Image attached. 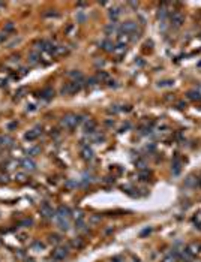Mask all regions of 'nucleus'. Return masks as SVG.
I'll return each instance as SVG.
<instances>
[{
    "label": "nucleus",
    "mask_w": 201,
    "mask_h": 262,
    "mask_svg": "<svg viewBox=\"0 0 201 262\" xmlns=\"http://www.w3.org/2000/svg\"><path fill=\"white\" fill-rule=\"evenodd\" d=\"M83 120V117L77 115V114H66L63 119H62V126L66 127V129H75Z\"/></svg>",
    "instance_id": "nucleus-1"
},
{
    "label": "nucleus",
    "mask_w": 201,
    "mask_h": 262,
    "mask_svg": "<svg viewBox=\"0 0 201 262\" xmlns=\"http://www.w3.org/2000/svg\"><path fill=\"white\" fill-rule=\"evenodd\" d=\"M83 87V83H77V81H69L66 84L62 86V93L63 94H75L78 93Z\"/></svg>",
    "instance_id": "nucleus-2"
},
{
    "label": "nucleus",
    "mask_w": 201,
    "mask_h": 262,
    "mask_svg": "<svg viewBox=\"0 0 201 262\" xmlns=\"http://www.w3.org/2000/svg\"><path fill=\"white\" fill-rule=\"evenodd\" d=\"M120 32L125 33V35H128L129 37H131L132 35L138 33L140 30H138V26H137L135 21H126V23H123V24L120 26Z\"/></svg>",
    "instance_id": "nucleus-3"
},
{
    "label": "nucleus",
    "mask_w": 201,
    "mask_h": 262,
    "mask_svg": "<svg viewBox=\"0 0 201 262\" xmlns=\"http://www.w3.org/2000/svg\"><path fill=\"white\" fill-rule=\"evenodd\" d=\"M69 255V249L66 247V246H59V247H56L54 250H53V259L54 261H63L66 256Z\"/></svg>",
    "instance_id": "nucleus-4"
},
{
    "label": "nucleus",
    "mask_w": 201,
    "mask_h": 262,
    "mask_svg": "<svg viewBox=\"0 0 201 262\" xmlns=\"http://www.w3.org/2000/svg\"><path fill=\"white\" fill-rule=\"evenodd\" d=\"M170 21H171L173 27H182L183 23H185V15L182 12H179V11H174L170 15Z\"/></svg>",
    "instance_id": "nucleus-5"
},
{
    "label": "nucleus",
    "mask_w": 201,
    "mask_h": 262,
    "mask_svg": "<svg viewBox=\"0 0 201 262\" xmlns=\"http://www.w3.org/2000/svg\"><path fill=\"white\" fill-rule=\"evenodd\" d=\"M41 214L44 216V217H47V219H53V217H56V211L48 204H44L42 207H41Z\"/></svg>",
    "instance_id": "nucleus-6"
},
{
    "label": "nucleus",
    "mask_w": 201,
    "mask_h": 262,
    "mask_svg": "<svg viewBox=\"0 0 201 262\" xmlns=\"http://www.w3.org/2000/svg\"><path fill=\"white\" fill-rule=\"evenodd\" d=\"M41 129L39 127H35V129H32V130H29V132H26V135H24V138H26V141H35L38 140V136L41 135Z\"/></svg>",
    "instance_id": "nucleus-7"
},
{
    "label": "nucleus",
    "mask_w": 201,
    "mask_h": 262,
    "mask_svg": "<svg viewBox=\"0 0 201 262\" xmlns=\"http://www.w3.org/2000/svg\"><path fill=\"white\" fill-rule=\"evenodd\" d=\"M56 217H62V219H69L71 217V210L68 207H59L56 211Z\"/></svg>",
    "instance_id": "nucleus-8"
},
{
    "label": "nucleus",
    "mask_w": 201,
    "mask_h": 262,
    "mask_svg": "<svg viewBox=\"0 0 201 262\" xmlns=\"http://www.w3.org/2000/svg\"><path fill=\"white\" fill-rule=\"evenodd\" d=\"M21 165H23V168H24L26 171H35V169H36V163H35L32 159H24V160L21 162Z\"/></svg>",
    "instance_id": "nucleus-9"
},
{
    "label": "nucleus",
    "mask_w": 201,
    "mask_h": 262,
    "mask_svg": "<svg viewBox=\"0 0 201 262\" xmlns=\"http://www.w3.org/2000/svg\"><path fill=\"white\" fill-rule=\"evenodd\" d=\"M81 157H83L84 160H92V159H93V150H92L89 145H87V147H83V150H81Z\"/></svg>",
    "instance_id": "nucleus-10"
},
{
    "label": "nucleus",
    "mask_w": 201,
    "mask_h": 262,
    "mask_svg": "<svg viewBox=\"0 0 201 262\" xmlns=\"http://www.w3.org/2000/svg\"><path fill=\"white\" fill-rule=\"evenodd\" d=\"M68 76H71V78H72V81H77V83H83V81H84L83 73H81V72H78V70H71V72L68 73Z\"/></svg>",
    "instance_id": "nucleus-11"
},
{
    "label": "nucleus",
    "mask_w": 201,
    "mask_h": 262,
    "mask_svg": "<svg viewBox=\"0 0 201 262\" xmlns=\"http://www.w3.org/2000/svg\"><path fill=\"white\" fill-rule=\"evenodd\" d=\"M84 130H86V133H95L96 132V122H93V120H89V122H86V124H84Z\"/></svg>",
    "instance_id": "nucleus-12"
},
{
    "label": "nucleus",
    "mask_w": 201,
    "mask_h": 262,
    "mask_svg": "<svg viewBox=\"0 0 201 262\" xmlns=\"http://www.w3.org/2000/svg\"><path fill=\"white\" fill-rule=\"evenodd\" d=\"M53 96H54V90H53V88H50V87L44 88V90L41 91V97H44L45 101H50Z\"/></svg>",
    "instance_id": "nucleus-13"
},
{
    "label": "nucleus",
    "mask_w": 201,
    "mask_h": 262,
    "mask_svg": "<svg viewBox=\"0 0 201 262\" xmlns=\"http://www.w3.org/2000/svg\"><path fill=\"white\" fill-rule=\"evenodd\" d=\"M101 47H102V50H105V51H108V52H114V48H116V45L111 42V41H104L102 44H101Z\"/></svg>",
    "instance_id": "nucleus-14"
},
{
    "label": "nucleus",
    "mask_w": 201,
    "mask_h": 262,
    "mask_svg": "<svg viewBox=\"0 0 201 262\" xmlns=\"http://www.w3.org/2000/svg\"><path fill=\"white\" fill-rule=\"evenodd\" d=\"M39 62H41V52L33 51L30 54V57H29V63L30 65H38Z\"/></svg>",
    "instance_id": "nucleus-15"
},
{
    "label": "nucleus",
    "mask_w": 201,
    "mask_h": 262,
    "mask_svg": "<svg viewBox=\"0 0 201 262\" xmlns=\"http://www.w3.org/2000/svg\"><path fill=\"white\" fill-rule=\"evenodd\" d=\"M180 165H182V163H180V159H179V156H176L174 157V160H173V172L176 175L180 172V168H182Z\"/></svg>",
    "instance_id": "nucleus-16"
},
{
    "label": "nucleus",
    "mask_w": 201,
    "mask_h": 262,
    "mask_svg": "<svg viewBox=\"0 0 201 262\" xmlns=\"http://www.w3.org/2000/svg\"><path fill=\"white\" fill-rule=\"evenodd\" d=\"M57 223H59V226H60L62 231H68V229H69V222H68V219L57 217Z\"/></svg>",
    "instance_id": "nucleus-17"
},
{
    "label": "nucleus",
    "mask_w": 201,
    "mask_h": 262,
    "mask_svg": "<svg viewBox=\"0 0 201 262\" xmlns=\"http://www.w3.org/2000/svg\"><path fill=\"white\" fill-rule=\"evenodd\" d=\"M96 80H98V81H101V83H104V81H108V80H110V76H108V73H107V72L101 70V72H98Z\"/></svg>",
    "instance_id": "nucleus-18"
},
{
    "label": "nucleus",
    "mask_w": 201,
    "mask_h": 262,
    "mask_svg": "<svg viewBox=\"0 0 201 262\" xmlns=\"http://www.w3.org/2000/svg\"><path fill=\"white\" fill-rule=\"evenodd\" d=\"M179 261H180V258H179L176 253H174V255H173V253H171V255H168V256L164 259V262H179Z\"/></svg>",
    "instance_id": "nucleus-19"
},
{
    "label": "nucleus",
    "mask_w": 201,
    "mask_h": 262,
    "mask_svg": "<svg viewBox=\"0 0 201 262\" xmlns=\"http://www.w3.org/2000/svg\"><path fill=\"white\" fill-rule=\"evenodd\" d=\"M60 240H62V238H60L59 235H56V234H53V235H50V237H48V241H50L51 244H59V243H60Z\"/></svg>",
    "instance_id": "nucleus-20"
},
{
    "label": "nucleus",
    "mask_w": 201,
    "mask_h": 262,
    "mask_svg": "<svg viewBox=\"0 0 201 262\" xmlns=\"http://www.w3.org/2000/svg\"><path fill=\"white\" fill-rule=\"evenodd\" d=\"M119 15H120V9L119 8H114V9L110 11V18H113V19H116Z\"/></svg>",
    "instance_id": "nucleus-21"
},
{
    "label": "nucleus",
    "mask_w": 201,
    "mask_h": 262,
    "mask_svg": "<svg viewBox=\"0 0 201 262\" xmlns=\"http://www.w3.org/2000/svg\"><path fill=\"white\" fill-rule=\"evenodd\" d=\"M14 29H15V24H14V23H8V24L5 26V30H3V32L9 33V32H14Z\"/></svg>",
    "instance_id": "nucleus-22"
},
{
    "label": "nucleus",
    "mask_w": 201,
    "mask_h": 262,
    "mask_svg": "<svg viewBox=\"0 0 201 262\" xmlns=\"http://www.w3.org/2000/svg\"><path fill=\"white\" fill-rule=\"evenodd\" d=\"M33 223V220L32 219H24V220H21L20 222V226H30Z\"/></svg>",
    "instance_id": "nucleus-23"
},
{
    "label": "nucleus",
    "mask_w": 201,
    "mask_h": 262,
    "mask_svg": "<svg viewBox=\"0 0 201 262\" xmlns=\"http://www.w3.org/2000/svg\"><path fill=\"white\" fill-rule=\"evenodd\" d=\"M39 151H41V148H39V147H32V148H30V150H29L27 153H29L30 156H36Z\"/></svg>",
    "instance_id": "nucleus-24"
},
{
    "label": "nucleus",
    "mask_w": 201,
    "mask_h": 262,
    "mask_svg": "<svg viewBox=\"0 0 201 262\" xmlns=\"http://www.w3.org/2000/svg\"><path fill=\"white\" fill-rule=\"evenodd\" d=\"M33 249L39 252V250H42V249H44V244H42L41 241H35V243H33Z\"/></svg>",
    "instance_id": "nucleus-25"
},
{
    "label": "nucleus",
    "mask_w": 201,
    "mask_h": 262,
    "mask_svg": "<svg viewBox=\"0 0 201 262\" xmlns=\"http://www.w3.org/2000/svg\"><path fill=\"white\" fill-rule=\"evenodd\" d=\"M15 178H17V181H20V183H24V181H26V175L21 174V172L15 175Z\"/></svg>",
    "instance_id": "nucleus-26"
},
{
    "label": "nucleus",
    "mask_w": 201,
    "mask_h": 262,
    "mask_svg": "<svg viewBox=\"0 0 201 262\" xmlns=\"http://www.w3.org/2000/svg\"><path fill=\"white\" fill-rule=\"evenodd\" d=\"M71 244H72L74 247H77V249H80V247H83V241H81V240H74Z\"/></svg>",
    "instance_id": "nucleus-27"
},
{
    "label": "nucleus",
    "mask_w": 201,
    "mask_h": 262,
    "mask_svg": "<svg viewBox=\"0 0 201 262\" xmlns=\"http://www.w3.org/2000/svg\"><path fill=\"white\" fill-rule=\"evenodd\" d=\"M116 30H117V26H116L114 23H113V24H110V26L107 27V32H108V33H111V32H116Z\"/></svg>",
    "instance_id": "nucleus-28"
},
{
    "label": "nucleus",
    "mask_w": 201,
    "mask_h": 262,
    "mask_svg": "<svg viewBox=\"0 0 201 262\" xmlns=\"http://www.w3.org/2000/svg\"><path fill=\"white\" fill-rule=\"evenodd\" d=\"M135 163H137V166H138L140 169H144V166H146V163H144V162H143L141 159H138V160H137Z\"/></svg>",
    "instance_id": "nucleus-29"
},
{
    "label": "nucleus",
    "mask_w": 201,
    "mask_h": 262,
    "mask_svg": "<svg viewBox=\"0 0 201 262\" xmlns=\"http://www.w3.org/2000/svg\"><path fill=\"white\" fill-rule=\"evenodd\" d=\"M74 186H77V183H74V181H68V187H74Z\"/></svg>",
    "instance_id": "nucleus-30"
},
{
    "label": "nucleus",
    "mask_w": 201,
    "mask_h": 262,
    "mask_svg": "<svg viewBox=\"0 0 201 262\" xmlns=\"http://www.w3.org/2000/svg\"><path fill=\"white\" fill-rule=\"evenodd\" d=\"M27 109H29V111H35L36 108H35V105H29V108H27Z\"/></svg>",
    "instance_id": "nucleus-31"
},
{
    "label": "nucleus",
    "mask_w": 201,
    "mask_h": 262,
    "mask_svg": "<svg viewBox=\"0 0 201 262\" xmlns=\"http://www.w3.org/2000/svg\"><path fill=\"white\" fill-rule=\"evenodd\" d=\"M15 126H17V123H11V124H9V126H8V127H9V129H14V127H15Z\"/></svg>",
    "instance_id": "nucleus-32"
},
{
    "label": "nucleus",
    "mask_w": 201,
    "mask_h": 262,
    "mask_svg": "<svg viewBox=\"0 0 201 262\" xmlns=\"http://www.w3.org/2000/svg\"><path fill=\"white\" fill-rule=\"evenodd\" d=\"M27 262H35V261H32V259H30V261H27Z\"/></svg>",
    "instance_id": "nucleus-33"
}]
</instances>
